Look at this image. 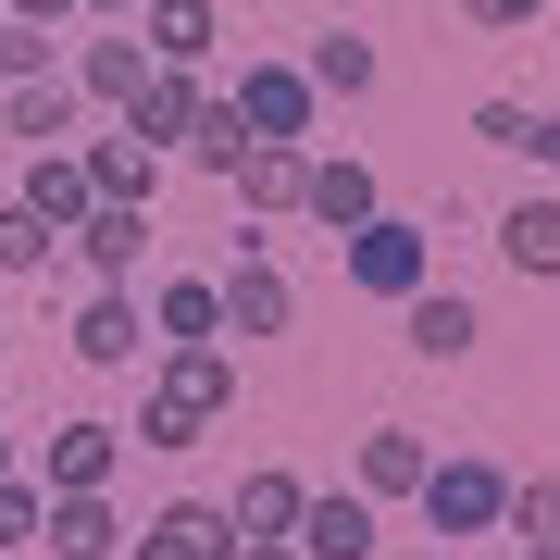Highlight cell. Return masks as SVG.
<instances>
[{
    "label": "cell",
    "mask_w": 560,
    "mask_h": 560,
    "mask_svg": "<svg viewBox=\"0 0 560 560\" xmlns=\"http://www.w3.org/2000/svg\"><path fill=\"white\" fill-rule=\"evenodd\" d=\"M237 411V349L224 337H175V349H150V386H138V448H200L212 423Z\"/></svg>",
    "instance_id": "obj_1"
},
{
    "label": "cell",
    "mask_w": 560,
    "mask_h": 560,
    "mask_svg": "<svg viewBox=\"0 0 560 560\" xmlns=\"http://www.w3.org/2000/svg\"><path fill=\"white\" fill-rule=\"evenodd\" d=\"M411 499H423V536H436V548H460V536H499V511H511V474L460 448V460H423V486H411Z\"/></svg>",
    "instance_id": "obj_2"
},
{
    "label": "cell",
    "mask_w": 560,
    "mask_h": 560,
    "mask_svg": "<svg viewBox=\"0 0 560 560\" xmlns=\"http://www.w3.org/2000/svg\"><path fill=\"white\" fill-rule=\"evenodd\" d=\"M337 261H349V287H361V300H386V312H399L411 287L436 275V224H399V212H374V224H349V237H337Z\"/></svg>",
    "instance_id": "obj_3"
},
{
    "label": "cell",
    "mask_w": 560,
    "mask_h": 560,
    "mask_svg": "<svg viewBox=\"0 0 560 560\" xmlns=\"http://www.w3.org/2000/svg\"><path fill=\"white\" fill-rule=\"evenodd\" d=\"M25 474L50 486V499H75V486H113L125 474V423H101V411H75V423H50L38 436V460Z\"/></svg>",
    "instance_id": "obj_4"
},
{
    "label": "cell",
    "mask_w": 560,
    "mask_h": 560,
    "mask_svg": "<svg viewBox=\"0 0 560 560\" xmlns=\"http://www.w3.org/2000/svg\"><path fill=\"white\" fill-rule=\"evenodd\" d=\"M62 261H75L88 287H138V261H150V212H138V200H88V224L62 237Z\"/></svg>",
    "instance_id": "obj_5"
},
{
    "label": "cell",
    "mask_w": 560,
    "mask_h": 560,
    "mask_svg": "<svg viewBox=\"0 0 560 560\" xmlns=\"http://www.w3.org/2000/svg\"><path fill=\"white\" fill-rule=\"evenodd\" d=\"M399 349H411V361H436V374H448V361H474V349H486V312L460 300V287H436V275H423L411 300H399Z\"/></svg>",
    "instance_id": "obj_6"
},
{
    "label": "cell",
    "mask_w": 560,
    "mask_h": 560,
    "mask_svg": "<svg viewBox=\"0 0 560 560\" xmlns=\"http://www.w3.org/2000/svg\"><path fill=\"white\" fill-rule=\"evenodd\" d=\"M224 101H237V125H249V138H312L324 88L300 75V62H237V88H224Z\"/></svg>",
    "instance_id": "obj_7"
},
{
    "label": "cell",
    "mask_w": 560,
    "mask_h": 560,
    "mask_svg": "<svg viewBox=\"0 0 560 560\" xmlns=\"http://www.w3.org/2000/svg\"><path fill=\"white\" fill-rule=\"evenodd\" d=\"M200 101H212V62H150L138 101H125V125H138V138L175 162V150H187V125H200Z\"/></svg>",
    "instance_id": "obj_8"
},
{
    "label": "cell",
    "mask_w": 560,
    "mask_h": 560,
    "mask_svg": "<svg viewBox=\"0 0 560 560\" xmlns=\"http://www.w3.org/2000/svg\"><path fill=\"white\" fill-rule=\"evenodd\" d=\"M75 361H88V374H138V361H150L138 287H88V300H75Z\"/></svg>",
    "instance_id": "obj_9"
},
{
    "label": "cell",
    "mask_w": 560,
    "mask_h": 560,
    "mask_svg": "<svg viewBox=\"0 0 560 560\" xmlns=\"http://www.w3.org/2000/svg\"><path fill=\"white\" fill-rule=\"evenodd\" d=\"M224 187H237L249 224H287V212H300V187H312V138H249Z\"/></svg>",
    "instance_id": "obj_10"
},
{
    "label": "cell",
    "mask_w": 560,
    "mask_h": 560,
    "mask_svg": "<svg viewBox=\"0 0 560 560\" xmlns=\"http://www.w3.org/2000/svg\"><path fill=\"white\" fill-rule=\"evenodd\" d=\"M125 560H237V523H224V499H162Z\"/></svg>",
    "instance_id": "obj_11"
},
{
    "label": "cell",
    "mask_w": 560,
    "mask_h": 560,
    "mask_svg": "<svg viewBox=\"0 0 560 560\" xmlns=\"http://www.w3.org/2000/svg\"><path fill=\"white\" fill-rule=\"evenodd\" d=\"M75 125H88L75 75H13V88H0V138H25V150H75Z\"/></svg>",
    "instance_id": "obj_12"
},
{
    "label": "cell",
    "mask_w": 560,
    "mask_h": 560,
    "mask_svg": "<svg viewBox=\"0 0 560 560\" xmlns=\"http://www.w3.org/2000/svg\"><path fill=\"white\" fill-rule=\"evenodd\" d=\"M62 75H75V101L125 113V101H138V75H150V38H138V25H101V38H75V62H62Z\"/></svg>",
    "instance_id": "obj_13"
},
{
    "label": "cell",
    "mask_w": 560,
    "mask_h": 560,
    "mask_svg": "<svg viewBox=\"0 0 560 560\" xmlns=\"http://www.w3.org/2000/svg\"><path fill=\"white\" fill-rule=\"evenodd\" d=\"M38 548H50V560H125V511H113V486H75V499H50Z\"/></svg>",
    "instance_id": "obj_14"
},
{
    "label": "cell",
    "mask_w": 560,
    "mask_h": 560,
    "mask_svg": "<svg viewBox=\"0 0 560 560\" xmlns=\"http://www.w3.org/2000/svg\"><path fill=\"white\" fill-rule=\"evenodd\" d=\"M300 560H374V499L361 486H312L300 499Z\"/></svg>",
    "instance_id": "obj_15"
},
{
    "label": "cell",
    "mask_w": 560,
    "mask_h": 560,
    "mask_svg": "<svg viewBox=\"0 0 560 560\" xmlns=\"http://www.w3.org/2000/svg\"><path fill=\"white\" fill-rule=\"evenodd\" d=\"M224 337H287V324H300V287L275 275V261H224Z\"/></svg>",
    "instance_id": "obj_16"
},
{
    "label": "cell",
    "mask_w": 560,
    "mask_h": 560,
    "mask_svg": "<svg viewBox=\"0 0 560 560\" xmlns=\"http://www.w3.org/2000/svg\"><path fill=\"white\" fill-rule=\"evenodd\" d=\"M25 212L50 224V237H75L88 224V200H101V187H88V150H25V187H13Z\"/></svg>",
    "instance_id": "obj_17"
},
{
    "label": "cell",
    "mask_w": 560,
    "mask_h": 560,
    "mask_svg": "<svg viewBox=\"0 0 560 560\" xmlns=\"http://www.w3.org/2000/svg\"><path fill=\"white\" fill-rule=\"evenodd\" d=\"M300 212L324 224V237H349V224H374V212H386V187H374V162H349V150L324 162V150H312V187H300Z\"/></svg>",
    "instance_id": "obj_18"
},
{
    "label": "cell",
    "mask_w": 560,
    "mask_h": 560,
    "mask_svg": "<svg viewBox=\"0 0 560 560\" xmlns=\"http://www.w3.org/2000/svg\"><path fill=\"white\" fill-rule=\"evenodd\" d=\"M75 150H88V187H101V200H138V212L162 200V150L138 138V125H113V138H75Z\"/></svg>",
    "instance_id": "obj_19"
},
{
    "label": "cell",
    "mask_w": 560,
    "mask_h": 560,
    "mask_svg": "<svg viewBox=\"0 0 560 560\" xmlns=\"http://www.w3.org/2000/svg\"><path fill=\"white\" fill-rule=\"evenodd\" d=\"M423 460H436V448H423L411 423H374V436H361V460H349V486L386 511V499H411V486H423Z\"/></svg>",
    "instance_id": "obj_20"
},
{
    "label": "cell",
    "mask_w": 560,
    "mask_h": 560,
    "mask_svg": "<svg viewBox=\"0 0 560 560\" xmlns=\"http://www.w3.org/2000/svg\"><path fill=\"white\" fill-rule=\"evenodd\" d=\"M138 38H150V62H212L224 50V13H212V0H138Z\"/></svg>",
    "instance_id": "obj_21"
},
{
    "label": "cell",
    "mask_w": 560,
    "mask_h": 560,
    "mask_svg": "<svg viewBox=\"0 0 560 560\" xmlns=\"http://www.w3.org/2000/svg\"><path fill=\"white\" fill-rule=\"evenodd\" d=\"M499 261H511L523 287H548V275H560V200H548V187L499 212Z\"/></svg>",
    "instance_id": "obj_22"
},
{
    "label": "cell",
    "mask_w": 560,
    "mask_h": 560,
    "mask_svg": "<svg viewBox=\"0 0 560 560\" xmlns=\"http://www.w3.org/2000/svg\"><path fill=\"white\" fill-rule=\"evenodd\" d=\"M300 499H312V486L261 460V474H237V499H224V523H237V536H300Z\"/></svg>",
    "instance_id": "obj_23"
},
{
    "label": "cell",
    "mask_w": 560,
    "mask_h": 560,
    "mask_svg": "<svg viewBox=\"0 0 560 560\" xmlns=\"http://www.w3.org/2000/svg\"><path fill=\"white\" fill-rule=\"evenodd\" d=\"M175 337H224V287H212V275L150 287V349H175Z\"/></svg>",
    "instance_id": "obj_24"
},
{
    "label": "cell",
    "mask_w": 560,
    "mask_h": 560,
    "mask_svg": "<svg viewBox=\"0 0 560 560\" xmlns=\"http://www.w3.org/2000/svg\"><path fill=\"white\" fill-rule=\"evenodd\" d=\"M300 75L324 88V101H374L386 62H374V38H349V25H337V38H312V50H300Z\"/></svg>",
    "instance_id": "obj_25"
},
{
    "label": "cell",
    "mask_w": 560,
    "mask_h": 560,
    "mask_svg": "<svg viewBox=\"0 0 560 560\" xmlns=\"http://www.w3.org/2000/svg\"><path fill=\"white\" fill-rule=\"evenodd\" d=\"M499 536H511V548H560V474H511Z\"/></svg>",
    "instance_id": "obj_26"
},
{
    "label": "cell",
    "mask_w": 560,
    "mask_h": 560,
    "mask_svg": "<svg viewBox=\"0 0 560 560\" xmlns=\"http://www.w3.org/2000/svg\"><path fill=\"white\" fill-rule=\"evenodd\" d=\"M0 275H38V287L62 275V237H50V224L25 212V200H0Z\"/></svg>",
    "instance_id": "obj_27"
},
{
    "label": "cell",
    "mask_w": 560,
    "mask_h": 560,
    "mask_svg": "<svg viewBox=\"0 0 560 560\" xmlns=\"http://www.w3.org/2000/svg\"><path fill=\"white\" fill-rule=\"evenodd\" d=\"M237 150H249V125H237V101H200V125H187V162H200V175H237Z\"/></svg>",
    "instance_id": "obj_28"
},
{
    "label": "cell",
    "mask_w": 560,
    "mask_h": 560,
    "mask_svg": "<svg viewBox=\"0 0 560 560\" xmlns=\"http://www.w3.org/2000/svg\"><path fill=\"white\" fill-rule=\"evenodd\" d=\"M13 75H62V25H25V13H0V88Z\"/></svg>",
    "instance_id": "obj_29"
},
{
    "label": "cell",
    "mask_w": 560,
    "mask_h": 560,
    "mask_svg": "<svg viewBox=\"0 0 560 560\" xmlns=\"http://www.w3.org/2000/svg\"><path fill=\"white\" fill-rule=\"evenodd\" d=\"M38 523H50V486H38V474H0V560L38 548Z\"/></svg>",
    "instance_id": "obj_30"
},
{
    "label": "cell",
    "mask_w": 560,
    "mask_h": 560,
    "mask_svg": "<svg viewBox=\"0 0 560 560\" xmlns=\"http://www.w3.org/2000/svg\"><path fill=\"white\" fill-rule=\"evenodd\" d=\"M474 138H486V150H536V101H511V88L474 101Z\"/></svg>",
    "instance_id": "obj_31"
},
{
    "label": "cell",
    "mask_w": 560,
    "mask_h": 560,
    "mask_svg": "<svg viewBox=\"0 0 560 560\" xmlns=\"http://www.w3.org/2000/svg\"><path fill=\"white\" fill-rule=\"evenodd\" d=\"M460 13H474L486 38H523V25H548V0H460Z\"/></svg>",
    "instance_id": "obj_32"
},
{
    "label": "cell",
    "mask_w": 560,
    "mask_h": 560,
    "mask_svg": "<svg viewBox=\"0 0 560 560\" xmlns=\"http://www.w3.org/2000/svg\"><path fill=\"white\" fill-rule=\"evenodd\" d=\"M523 162H536V175H560V113H536V150H523Z\"/></svg>",
    "instance_id": "obj_33"
},
{
    "label": "cell",
    "mask_w": 560,
    "mask_h": 560,
    "mask_svg": "<svg viewBox=\"0 0 560 560\" xmlns=\"http://www.w3.org/2000/svg\"><path fill=\"white\" fill-rule=\"evenodd\" d=\"M0 13H25V25H75V0H0Z\"/></svg>",
    "instance_id": "obj_34"
},
{
    "label": "cell",
    "mask_w": 560,
    "mask_h": 560,
    "mask_svg": "<svg viewBox=\"0 0 560 560\" xmlns=\"http://www.w3.org/2000/svg\"><path fill=\"white\" fill-rule=\"evenodd\" d=\"M237 560H300V536H237Z\"/></svg>",
    "instance_id": "obj_35"
},
{
    "label": "cell",
    "mask_w": 560,
    "mask_h": 560,
    "mask_svg": "<svg viewBox=\"0 0 560 560\" xmlns=\"http://www.w3.org/2000/svg\"><path fill=\"white\" fill-rule=\"evenodd\" d=\"M75 13H88V25H138V0H75Z\"/></svg>",
    "instance_id": "obj_36"
},
{
    "label": "cell",
    "mask_w": 560,
    "mask_h": 560,
    "mask_svg": "<svg viewBox=\"0 0 560 560\" xmlns=\"http://www.w3.org/2000/svg\"><path fill=\"white\" fill-rule=\"evenodd\" d=\"M0 474H25V460H13V423H0Z\"/></svg>",
    "instance_id": "obj_37"
},
{
    "label": "cell",
    "mask_w": 560,
    "mask_h": 560,
    "mask_svg": "<svg viewBox=\"0 0 560 560\" xmlns=\"http://www.w3.org/2000/svg\"><path fill=\"white\" fill-rule=\"evenodd\" d=\"M511 560H560V548H511Z\"/></svg>",
    "instance_id": "obj_38"
},
{
    "label": "cell",
    "mask_w": 560,
    "mask_h": 560,
    "mask_svg": "<svg viewBox=\"0 0 560 560\" xmlns=\"http://www.w3.org/2000/svg\"><path fill=\"white\" fill-rule=\"evenodd\" d=\"M423 560H460V548H423Z\"/></svg>",
    "instance_id": "obj_39"
},
{
    "label": "cell",
    "mask_w": 560,
    "mask_h": 560,
    "mask_svg": "<svg viewBox=\"0 0 560 560\" xmlns=\"http://www.w3.org/2000/svg\"><path fill=\"white\" fill-rule=\"evenodd\" d=\"M0 361H13V337H0Z\"/></svg>",
    "instance_id": "obj_40"
}]
</instances>
